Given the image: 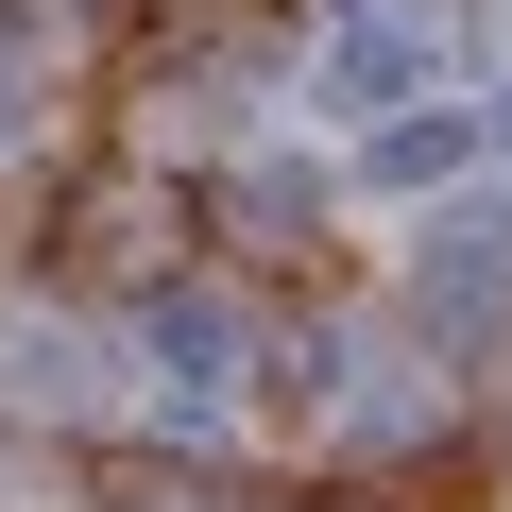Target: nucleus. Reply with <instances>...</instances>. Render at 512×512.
<instances>
[{"label": "nucleus", "instance_id": "obj_4", "mask_svg": "<svg viewBox=\"0 0 512 512\" xmlns=\"http://www.w3.org/2000/svg\"><path fill=\"white\" fill-rule=\"evenodd\" d=\"M0 359H18V393H35V410H103V393H120V342H69V325H18Z\"/></svg>", "mask_w": 512, "mask_h": 512}, {"label": "nucleus", "instance_id": "obj_6", "mask_svg": "<svg viewBox=\"0 0 512 512\" xmlns=\"http://www.w3.org/2000/svg\"><path fill=\"white\" fill-rule=\"evenodd\" d=\"M18 120H35V18L0 0V154H18Z\"/></svg>", "mask_w": 512, "mask_h": 512}, {"label": "nucleus", "instance_id": "obj_2", "mask_svg": "<svg viewBox=\"0 0 512 512\" xmlns=\"http://www.w3.org/2000/svg\"><path fill=\"white\" fill-rule=\"evenodd\" d=\"M154 376H171V393H154L171 427H239V393H256V325H239L222 291H171V308H154Z\"/></svg>", "mask_w": 512, "mask_h": 512}, {"label": "nucleus", "instance_id": "obj_1", "mask_svg": "<svg viewBox=\"0 0 512 512\" xmlns=\"http://www.w3.org/2000/svg\"><path fill=\"white\" fill-rule=\"evenodd\" d=\"M410 325L461 342V359L512 342V205H444V222L410 239Z\"/></svg>", "mask_w": 512, "mask_h": 512}, {"label": "nucleus", "instance_id": "obj_3", "mask_svg": "<svg viewBox=\"0 0 512 512\" xmlns=\"http://www.w3.org/2000/svg\"><path fill=\"white\" fill-rule=\"evenodd\" d=\"M427 69H444V18H427V0H376V18H342V52H325V103L376 137V120L427 103Z\"/></svg>", "mask_w": 512, "mask_h": 512}, {"label": "nucleus", "instance_id": "obj_5", "mask_svg": "<svg viewBox=\"0 0 512 512\" xmlns=\"http://www.w3.org/2000/svg\"><path fill=\"white\" fill-rule=\"evenodd\" d=\"M461 154H478V120H444V103H410V120H376V137H359V171H376V188H444Z\"/></svg>", "mask_w": 512, "mask_h": 512}]
</instances>
